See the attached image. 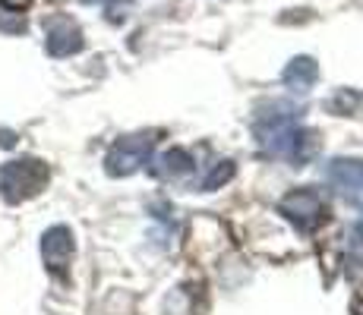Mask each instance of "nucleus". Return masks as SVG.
<instances>
[{"label": "nucleus", "instance_id": "f03ea898", "mask_svg": "<svg viewBox=\"0 0 363 315\" xmlns=\"http://www.w3.org/2000/svg\"><path fill=\"white\" fill-rule=\"evenodd\" d=\"M48 177L51 173H48L45 161H35V158L10 161V164L0 167V195L10 205H19V202L38 195L48 186Z\"/></svg>", "mask_w": 363, "mask_h": 315}, {"label": "nucleus", "instance_id": "7ed1b4c3", "mask_svg": "<svg viewBox=\"0 0 363 315\" xmlns=\"http://www.w3.org/2000/svg\"><path fill=\"white\" fill-rule=\"evenodd\" d=\"M278 212L294 224V227L306 230V234L316 230V227H323V224L329 221V205H325V199L313 186L291 189V193L278 202Z\"/></svg>", "mask_w": 363, "mask_h": 315}, {"label": "nucleus", "instance_id": "f8f14e48", "mask_svg": "<svg viewBox=\"0 0 363 315\" xmlns=\"http://www.w3.org/2000/svg\"><path fill=\"white\" fill-rule=\"evenodd\" d=\"M82 4H114V0H82Z\"/></svg>", "mask_w": 363, "mask_h": 315}, {"label": "nucleus", "instance_id": "0eeeda50", "mask_svg": "<svg viewBox=\"0 0 363 315\" xmlns=\"http://www.w3.org/2000/svg\"><path fill=\"white\" fill-rule=\"evenodd\" d=\"M45 47L51 57H73L86 47V38H82V29L67 16H57L48 23V38Z\"/></svg>", "mask_w": 363, "mask_h": 315}, {"label": "nucleus", "instance_id": "9d476101", "mask_svg": "<svg viewBox=\"0 0 363 315\" xmlns=\"http://www.w3.org/2000/svg\"><path fill=\"white\" fill-rule=\"evenodd\" d=\"M237 173V167H234V161H218V164L212 167V171L206 173V180L199 183L202 193H212V189H218V186H225L228 180H231Z\"/></svg>", "mask_w": 363, "mask_h": 315}, {"label": "nucleus", "instance_id": "6e6552de", "mask_svg": "<svg viewBox=\"0 0 363 315\" xmlns=\"http://www.w3.org/2000/svg\"><path fill=\"white\" fill-rule=\"evenodd\" d=\"M281 79H284V86H288L291 92H310L313 82L319 79V67H316V60L313 57H294L288 67H284Z\"/></svg>", "mask_w": 363, "mask_h": 315}, {"label": "nucleus", "instance_id": "423d86ee", "mask_svg": "<svg viewBox=\"0 0 363 315\" xmlns=\"http://www.w3.org/2000/svg\"><path fill=\"white\" fill-rule=\"evenodd\" d=\"M73 252H76V243H73L69 227L57 224V227L45 230V236H41V258H45V265H48L51 275H60V277L67 275Z\"/></svg>", "mask_w": 363, "mask_h": 315}, {"label": "nucleus", "instance_id": "1a4fd4ad", "mask_svg": "<svg viewBox=\"0 0 363 315\" xmlns=\"http://www.w3.org/2000/svg\"><path fill=\"white\" fill-rule=\"evenodd\" d=\"M193 167H196V161H193V155L186 149H167L158 158L155 173H162V177H180V173H190Z\"/></svg>", "mask_w": 363, "mask_h": 315}, {"label": "nucleus", "instance_id": "f257e3e1", "mask_svg": "<svg viewBox=\"0 0 363 315\" xmlns=\"http://www.w3.org/2000/svg\"><path fill=\"white\" fill-rule=\"evenodd\" d=\"M253 130L262 155L291 161V164H303L306 161L313 136L300 120V110H294L291 104H272L265 114L256 117Z\"/></svg>", "mask_w": 363, "mask_h": 315}, {"label": "nucleus", "instance_id": "20e7f679", "mask_svg": "<svg viewBox=\"0 0 363 315\" xmlns=\"http://www.w3.org/2000/svg\"><path fill=\"white\" fill-rule=\"evenodd\" d=\"M152 149H155V139L149 132H136V136H123L111 145L108 158H104V171L111 177H130L136 173L143 164L152 161Z\"/></svg>", "mask_w": 363, "mask_h": 315}, {"label": "nucleus", "instance_id": "39448f33", "mask_svg": "<svg viewBox=\"0 0 363 315\" xmlns=\"http://www.w3.org/2000/svg\"><path fill=\"white\" fill-rule=\"evenodd\" d=\"M325 177L335 186V193L347 202V205L363 212V161L357 158H335L325 167Z\"/></svg>", "mask_w": 363, "mask_h": 315}, {"label": "nucleus", "instance_id": "9b49d317", "mask_svg": "<svg viewBox=\"0 0 363 315\" xmlns=\"http://www.w3.org/2000/svg\"><path fill=\"white\" fill-rule=\"evenodd\" d=\"M345 252H347V258H354L357 265H363V224H351V227H347Z\"/></svg>", "mask_w": 363, "mask_h": 315}]
</instances>
